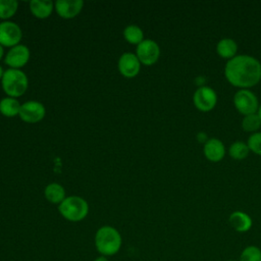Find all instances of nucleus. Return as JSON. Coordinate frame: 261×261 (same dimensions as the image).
Returning a JSON list of instances; mask_svg holds the SVG:
<instances>
[{
    "label": "nucleus",
    "instance_id": "obj_13",
    "mask_svg": "<svg viewBox=\"0 0 261 261\" xmlns=\"http://www.w3.org/2000/svg\"><path fill=\"white\" fill-rule=\"evenodd\" d=\"M203 153L207 160L211 162H219L225 156L224 144L217 138H210L204 144Z\"/></svg>",
    "mask_w": 261,
    "mask_h": 261
},
{
    "label": "nucleus",
    "instance_id": "obj_18",
    "mask_svg": "<svg viewBox=\"0 0 261 261\" xmlns=\"http://www.w3.org/2000/svg\"><path fill=\"white\" fill-rule=\"evenodd\" d=\"M21 104L16 98L4 97L0 100V113L5 117L18 116Z\"/></svg>",
    "mask_w": 261,
    "mask_h": 261
},
{
    "label": "nucleus",
    "instance_id": "obj_17",
    "mask_svg": "<svg viewBox=\"0 0 261 261\" xmlns=\"http://www.w3.org/2000/svg\"><path fill=\"white\" fill-rule=\"evenodd\" d=\"M44 196L48 202L58 205L66 198L64 188L57 182H51L47 185L44 190Z\"/></svg>",
    "mask_w": 261,
    "mask_h": 261
},
{
    "label": "nucleus",
    "instance_id": "obj_26",
    "mask_svg": "<svg viewBox=\"0 0 261 261\" xmlns=\"http://www.w3.org/2000/svg\"><path fill=\"white\" fill-rule=\"evenodd\" d=\"M94 261H109V260H108V258H107V257L100 255V256H99V257H97Z\"/></svg>",
    "mask_w": 261,
    "mask_h": 261
},
{
    "label": "nucleus",
    "instance_id": "obj_14",
    "mask_svg": "<svg viewBox=\"0 0 261 261\" xmlns=\"http://www.w3.org/2000/svg\"><path fill=\"white\" fill-rule=\"evenodd\" d=\"M228 223L231 228L240 233L249 231L253 226V220L251 216L244 211H233L228 216Z\"/></svg>",
    "mask_w": 261,
    "mask_h": 261
},
{
    "label": "nucleus",
    "instance_id": "obj_6",
    "mask_svg": "<svg viewBox=\"0 0 261 261\" xmlns=\"http://www.w3.org/2000/svg\"><path fill=\"white\" fill-rule=\"evenodd\" d=\"M194 106L202 111L208 112L211 111L217 103V94L213 88L209 86L198 87L193 95Z\"/></svg>",
    "mask_w": 261,
    "mask_h": 261
},
{
    "label": "nucleus",
    "instance_id": "obj_22",
    "mask_svg": "<svg viewBox=\"0 0 261 261\" xmlns=\"http://www.w3.org/2000/svg\"><path fill=\"white\" fill-rule=\"evenodd\" d=\"M261 127V119L257 113L245 115L242 119V128L247 133H257Z\"/></svg>",
    "mask_w": 261,
    "mask_h": 261
},
{
    "label": "nucleus",
    "instance_id": "obj_30",
    "mask_svg": "<svg viewBox=\"0 0 261 261\" xmlns=\"http://www.w3.org/2000/svg\"><path fill=\"white\" fill-rule=\"evenodd\" d=\"M227 261H239V260H237V259H229V260H227Z\"/></svg>",
    "mask_w": 261,
    "mask_h": 261
},
{
    "label": "nucleus",
    "instance_id": "obj_5",
    "mask_svg": "<svg viewBox=\"0 0 261 261\" xmlns=\"http://www.w3.org/2000/svg\"><path fill=\"white\" fill-rule=\"evenodd\" d=\"M234 108L244 116L258 112L259 101L257 96L249 89H240L233 95Z\"/></svg>",
    "mask_w": 261,
    "mask_h": 261
},
{
    "label": "nucleus",
    "instance_id": "obj_10",
    "mask_svg": "<svg viewBox=\"0 0 261 261\" xmlns=\"http://www.w3.org/2000/svg\"><path fill=\"white\" fill-rule=\"evenodd\" d=\"M31 52L29 47L23 44H18L9 48L4 56V61L9 68L21 69L29 62Z\"/></svg>",
    "mask_w": 261,
    "mask_h": 261
},
{
    "label": "nucleus",
    "instance_id": "obj_23",
    "mask_svg": "<svg viewBox=\"0 0 261 261\" xmlns=\"http://www.w3.org/2000/svg\"><path fill=\"white\" fill-rule=\"evenodd\" d=\"M239 261H261V249L255 245L245 247L238 259Z\"/></svg>",
    "mask_w": 261,
    "mask_h": 261
},
{
    "label": "nucleus",
    "instance_id": "obj_7",
    "mask_svg": "<svg viewBox=\"0 0 261 261\" xmlns=\"http://www.w3.org/2000/svg\"><path fill=\"white\" fill-rule=\"evenodd\" d=\"M136 55L143 65H153L160 57L159 45L151 39H145L142 43L137 46Z\"/></svg>",
    "mask_w": 261,
    "mask_h": 261
},
{
    "label": "nucleus",
    "instance_id": "obj_9",
    "mask_svg": "<svg viewBox=\"0 0 261 261\" xmlns=\"http://www.w3.org/2000/svg\"><path fill=\"white\" fill-rule=\"evenodd\" d=\"M46 115L45 106L36 100H30L21 104L19 110V118L27 123L40 122Z\"/></svg>",
    "mask_w": 261,
    "mask_h": 261
},
{
    "label": "nucleus",
    "instance_id": "obj_11",
    "mask_svg": "<svg viewBox=\"0 0 261 261\" xmlns=\"http://www.w3.org/2000/svg\"><path fill=\"white\" fill-rule=\"evenodd\" d=\"M117 68L120 74L126 79H133L137 76L141 70V62L136 53L125 52L120 55Z\"/></svg>",
    "mask_w": 261,
    "mask_h": 261
},
{
    "label": "nucleus",
    "instance_id": "obj_15",
    "mask_svg": "<svg viewBox=\"0 0 261 261\" xmlns=\"http://www.w3.org/2000/svg\"><path fill=\"white\" fill-rule=\"evenodd\" d=\"M54 9V3L50 0H32L30 2L31 13L39 19L48 18Z\"/></svg>",
    "mask_w": 261,
    "mask_h": 261
},
{
    "label": "nucleus",
    "instance_id": "obj_28",
    "mask_svg": "<svg viewBox=\"0 0 261 261\" xmlns=\"http://www.w3.org/2000/svg\"><path fill=\"white\" fill-rule=\"evenodd\" d=\"M3 73H4L3 67L0 65V81H1V79H2V76H3Z\"/></svg>",
    "mask_w": 261,
    "mask_h": 261
},
{
    "label": "nucleus",
    "instance_id": "obj_21",
    "mask_svg": "<svg viewBox=\"0 0 261 261\" xmlns=\"http://www.w3.org/2000/svg\"><path fill=\"white\" fill-rule=\"evenodd\" d=\"M18 2L16 0H0V19L9 20L17 11Z\"/></svg>",
    "mask_w": 261,
    "mask_h": 261
},
{
    "label": "nucleus",
    "instance_id": "obj_1",
    "mask_svg": "<svg viewBox=\"0 0 261 261\" xmlns=\"http://www.w3.org/2000/svg\"><path fill=\"white\" fill-rule=\"evenodd\" d=\"M224 76L233 87L250 89L261 81V63L251 55L239 54L226 61Z\"/></svg>",
    "mask_w": 261,
    "mask_h": 261
},
{
    "label": "nucleus",
    "instance_id": "obj_12",
    "mask_svg": "<svg viewBox=\"0 0 261 261\" xmlns=\"http://www.w3.org/2000/svg\"><path fill=\"white\" fill-rule=\"evenodd\" d=\"M84 7L83 0H57L54 3L56 13L64 19H71L77 16Z\"/></svg>",
    "mask_w": 261,
    "mask_h": 261
},
{
    "label": "nucleus",
    "instance_id": "obj_20",
    "mask_svg": "<svg viewBox=\"0 0 261 261\" xmlns=\"http://www.w3.org/2000/svg\"><path fill=\"white\" fill-rule=\"evenodd\" d=\"M249 153H250V149L247 143L242 141L233 142L228 148V154L234 160H243L248 157Z\"/></svg>",
    "mask_w": 261,
    "mask_h": 261
},
{
    "label": "nucleus",
    "instance_id": "obj_19",
    "mask_svg": "<svg viewBox=\"0 0 261 261\" xmlns=\"http://www.w3.org/2000/svg\"><path fill=\"white\" fill-rule=\"evenodd\" d=\"M122 34L124 40L132 45L138 46L145 40L143 30L137 24H128L124 28Z\"/></svg>",
    "mask_w": 261,
    "mask_h": 261
},
{
    "label": "nucleus",
    "instance_id": "obj_8",
    "mask_svg": "<svg viewBox=\"0 0 261 261\" xmlns=\"http://www.w3.org/2000/svg\"><path fill=\"white\" fill-rule=\"evenodd\" d=\"M22 39V31L20 27L11 20L0 22V44L3 47H14L20 44Z\"/></svg>",
    "mask_w": 261,
    "mask_h": 261
},
{
    "label": "nucleus",
    "instance_id": "obj_16",
    "mask_svg": "<svg viewBox=\"0 0 261 261\" xmlns=\"http://www.w3.org/2000/svg\"><path fill=\"white\" fill-rule=\"evenodd\" d=\"M238 44L231 38H222L216 44V53L223 59L229 60L237 56Z\"/></svg>",
    "mask_w": 261,
    "mask_h": 261
},
{
    "label": "nucleus",
    "instance_id": "obj_3",
    "mask_svg": "<svg viewBox=\"0 0 261 261\" xmlns=\"http://www.w3.org/2000/svg\"><path fill=\"white\" fill-rule=\"evenodd\" d=\"M0 82L3 92L12 98L22 96L29 88V77L21 69L8 68L4 70Z\"/></svg>",
    "mask_w": 261,
    "mask_h": 261
},
{
    "label": "nucleus",
    "instance_id": "obj_27",
    "mask_svg": "<svg viewBox=\"0 0 261 261\" xmlns=\"http://www.w3.org/2000/svg\"><path fill=\"white\" fill-rule=\"evenodd\" d=\"M4 56V47L0 44V60L3 58Z\"/></svg>",
    "mask_w": 261,
    "mask_h": 261
},
{
    "label": "nucleus",
    "instance_id": "obj_29",
    "mask_svg": "<svg viewBox=\"0 0 261 261\" xmlns=\"http://www.w3.org/2000/svg\"><path fill=\"white\" fill-rule=\"evenodd\" d=\"M257 114L259 115V117H260V119H261V104H260V106H259V109H258Z\"/></svg>",
    "mask_w": 261,
    "mask_h": 261
},
{
    "label": "nucleus",
    "instance_id": "obj_24",
    "mask_svg": "<svg viewBox=\"0 0 261 261\" xmlns=\"http://www.w3.org/2000/svg\"><path fill=\"white\" fill-rule=\"evenodd\" d=\"M247 145L250 149V152L261 156V132L251 134L248 138Z\"/></svg>",
    "mask_w": 261,
    "mask_h": 261
},
{
    "label": "nucleus",
    "instance_id": "obj_25",
    "mask_svg": "<svg viewBox=\"0 0 261 261\" xmlns=\"http://www.w3.org/2000/svg\"><path fill=\"white\" fill-rule=\"evenodd\" d=\"M197 139H198V141L199 142H201V143H206L207 141H208V138H207V135L205 134V133H203V132H200L198 135H197Z\"/></svg>",
    "mask_w": 261,
    "mask_h": 261
},
{
    "label": "nucleus",
    "instance_id": "obj_2",
    "mask_svg": "<svg viewBox=\"0 0 261 261\" xmlns=\"http://www.w3.org/2000/svg\"><path fill=\"white\" fill-rule=\"evenodd\" d=\"M94 243L97 251L105 257L115 255L121 248L122 238L120 232L113 226L103 225L95 233Z\"/></svg>",
    "mask_w": 261,
    "mask_h": 261
},
{
    "label": "nucleus",
    "instance_id": "obj_4",
    "mask_svg": "<svg viewBox=\"0 0 261 261\" xmlns=\"http://www.w3.org/2000/svg\"><path fill=\"white\" fill-rule=\"evenodd\" d=\"M58 211L60 215L71 222L84 220L89 213L88 202L80 196H68L59 205Z\"/></svg>",
    "mask_w": 261,
    "mask_h": 261
}]
</instances>
